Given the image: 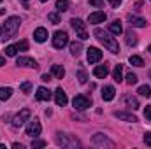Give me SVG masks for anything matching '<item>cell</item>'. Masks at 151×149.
I'll return each mask as SVG.
<instances>
[{
	"label": "cell",
	"mask_w": 151,
	"mask_h": 149,
	"mask_svg": "<svg viewBox=\"0 0 151 149\" xmlns=\"http://www.w3.org/2000/svg\"><path fill=\"white\" fill-rule=\"evenodd\" d=\"M70 25H72V28L77 32V35H79L81 40H86V39L90 37V35L86 34V28H84L86 25L83 23V19H79V18H72V19H70Z\"/></svg>",
	"instance_id": "obj_4"
},
{
	"label": "cell",
	"mask_w": 151,
	"mask_h": 149,
	"mask_svg": "<svg viewBox=\"0 0 151 149\" xmlns=\"http://www.w3.org/2000/svg\"><path fill=\"white\" fill-rule=\"evenodd\" d=\"M114 95H116V90H114L113 86H106V88L102 90V98H104L106 102H111L114 98Z\"/></svg>",
	"instance_id": "obj_16"
},
{
	"label": "cell",
	"mask_w": 151,
	"mask_h": 149,
	"mask_svg": "<svg viewBox=\"0 0 151 149\" xmlns=\"http://www.w3.org/2000/svg\"><path fill=\"white\" fill-rule=\"evenodd\" d=\"M106 18H107V14H106L104 11H97V12H91V14L88 16V21H90L91 25H99V23H104Z\"/></svg>",
	"instance_id": "obj_9"
},
{
	"label": "cell",
	"mask_w": 151,
	"mask_h": 149,
	"mask_svg": "<svg viewBox=\"0 0 151 149\" xmlns=\"http://www.w3.org/2000/svg\"><path fill=\"white\" fill-rule=\"evenodd\" d=\"M148 51H150V53H151V46H150V47H148Z\"/></svg>",
	"instance_id": "obj_44"
},
{
	"label": "cell",
	"mask_w": 151,
	"mask_h": 149,
	"mask_svg": "<svg viewBox=\"0 0 151 149\" xmlns=\"http://www.w3.org/2000/svg\"><path fill=\"white\" fill-rule=\"evenodd\" d=\"M19 23H21V19H19L18 16H11V18H7V19H5V23H4V27H2L4 37H5V39L14 37V35H16V32H18V28H19Z\"/></svg>",
	"instance_id": "obj_2"
},
{
	"label": "cell",
	"mask_w": 151,
	"mask_h": 149,
	"mask_svg": "<svg viewBox=\"0 0 151 149\" xmlns=\"http://www.w3.org/2000/svg\"><path fill=\"white\" fill-rule=\"evenodd\" d=\"M109 32L113 34V35H119L121 32H123V27H121V23L116 19V21H113V23H109Z\"/></svg>",
	"instance_id": "obj_20"
},
{
	"label": "cell",
	"mask_w": 151,
	"mask_h": 149,
	"mask_svg": "<svg viewBox=\"0 0 151 149\" xmlns=\"http://www.w3.org/2000/svg\"><path fill=\"white\" fill-rule=\"evenodd\" d=\"M114 117H118V119H123V121H128V123H135L137 121V117L134 116V114H130V112H114Z\"/></svg>",
	"instance_id": "obj_15"
},
{
	"label": "cell",
	"mask_w": 151,
	"mask_h": 149,
	"mask_svg": "<svg viewBox=\"0 0 151 149\" xmlns=\"http://www.w3.org/2000/svg\"><path fill=\"white\" fill-rule=\"evenodd\" d=\"M2 65H5V58H4V56L0 54V67H2Z\"/></svg>",
	"instance_id": "obj_42"
},
{
	"label": "cell",
	"mask_w": 151,
	"mask_h": 149,
	"mask_svg": "<svg viewBox=\"0 0 151 149\" xmlns=\"http://www.w3.org/2000/svg\"><path fill=\"white\" fill-rule=\"evenodd\" d=\"M107 74H109L107 65H99V67H95V69H93V75H95V77H99V79H104Z\"/></svg>",
	"instance_id": "obj_17"
},
{
	"label": "cell",
	"mask_w": 151,
	"mask_h": 149,
	"mask_svg": "<svg viewBox=\"0 0 151 149\" xmlns=\"http://www.w3.org/2000/svg\"><path fill=\"white\" fill-rule=\"evenodd\" d=\"M127 44H128V46H135V44H137V35H135L132 30L127 32Z\"/></svg>",
	"instance_id": "obj_24"
},
{
	"label": "cell",
	"mask_w": 151,
	"mask_h": 149,
	"mask_svg": "<svg viewBox=\"0 0 151 149\" xmlns=\"http://www.w3.org/2000/svg\"><path fill=\"white\" fill-rule=\"evenodd\" d=\"M11 95H12L11 88H0V100H9Z\"/></svg>",
	"instance_id": "obj_25"
},
{
	"label": "cell",
	"mask_w": 151,
	"mask_h": 149,
	"mask_svg": "<svg viewBox=\"0 0 151 149\" xmlns=\"http://www.w3.org/2000/svg\"><path fill=\"white\" fill-rule=\"evenodd\" d=\"M47 19H49L51 23H55V25H58V23H60V16H58V14H55V12H49V14H47Z\"/></svg>",
	"instance_id": "obj_30"
},
{
	"label": "cell",
	"mask_w": 151,
	"mask_h": 149,
	"mask_svg": "<svg viewBox=\"0 0 151 149\" xmlns=\"http://www.w3.org/2000/svg\"><path fill=\"white\" fill-rule=\"evenodd\" d=\"M67 44H69V35H67V32L58 30V32L53 35V46H55L56 49H63Z\"/></svg>",
	"instance_id": "obj_3"
},
{
	"label": "cell",
	"mask_w": 151,
	"mask_h": 149,
	"mask_svg": "<svg viewBox=\"0 0 151 149\" xmlns=\"http://www.w3.org/2000/svg\"><path fill=\"white\" fill-rule=\"evenodd\" d=\"M55 102H56V105H67V102H69V98H67V93L62 90V88H58L56 91H55Z\"/></svg>",
	"instance_id": "obj_11"
},
{
	"label": "cell",
	"mask_w": 151,
	"mask_h": 149,
	"mask_svg": "<svg viewBox=\"0 0 151 149\" xmlns=\"http://www.w3.org/2000/svg\"><path fill=\"white\" fill-rule=\"evenodd\" d=\"M40 79H42L44 82H47V81L51 79V75H49V74H44V75H42V77H40Z\"/></svg>",
	"instance_id": "obj_39"
},
{
	"label": "cell",
	"mask_w": 151,
	"mask_h": 149,
	"mask_svg": "<svg viewBox=\"0 0 151 149\" xmlns=\"http://www.w3.org/2000/svg\"><path fill=\"white\" fill-rule=\"evenodd\" d=\"M81 51H83V44L74 40V42L70 44V53H72L74 56H79V54H81Z\"/></svg>",
	"instance_id": "obj_23"
},
{
	"label": "cell",
	"mask_w": 151,
	"mask_h": 149,
	"mask_svg": "<svg viewBox=\"0 0 151 149\" xmlns=\"http://www.w3.org/2000/svg\"><path fill=\"white\" fill-rule=\"evenodd\" d=\"M93 35L99 39V40H100V42H102V44H104V46H106L109 51H111V53H114V54H116V53H119V44H118V40H116L114 37H111L109 34H106L104 30H100V28H95Z\"/></svg>",
	"instance_id": "obj_1"
},
{
	"label": "cell",
	"mask_w": 151,
	"mask_h": 149,
	"mask_svg": "<svg viewBox=\"0 0 151 149\" xmlns=\"http://www.w3.org/2000/svg\"><path fill=\"white\" fill-rule=\"evenodd\" d=\"M123 102H125V104H127V107H128V109H132V111L139 109V102H137V98H135V97L125 95V97H123Z\"/></svg>",
	"instance_id": "obj_14"
},
{
	"label": "cell",
	"mask_w": 151,
	"mask_h": 149,
	"mask_svg": "<svg viewBox=\"0 0 151 149\" xmlns=\"http://www.w3.org/2000/svg\"><path fill=\"white\" fill-rule=\"evenodd\" d=\"M21 2H25V5H27V2H28V0H21Z\"/></svg>",
	"instance_id": "obj_43"
},
{
	"label": "cell",
	"mask_w": 151,
	"mask_h": 149,
	"mask_svg": "<svg viewBox=\"0 0 151 149\" xmlns=\"http://www.w3.org/2000/svg\"><path fill=\"white\" fill-rule=\"evenodd\" d=\"M77 79H79V82H81V84H84V82H86V79H88V75H86L84 70H77Z\"/></svg>",
	"instance_id": "obj_32"
},
{
	"label": "cell",
	"mask_w": 151,
	"mask_h": 149,
	"mask_svg": "<svg viewBox=\"0 0 151 149\" xmlns=\"http://www.w3.org/2000/svg\"><path fill=\"white\" fill-rule=\"evenodd\" d=\"M128 62H130V65H135V67H142V65H144L142 58H141V56H135V54H134V56H130V58H128Z\"/></svg>",
	"instance_id": "obj_26"
},
{
	"label": "cell",
	"mask_w": 151,
	"mask_h": 149,
	"mask_svg": "<svg viewBox=\"0 0 151 149\" xmlns=\"http://www.w3.org/2000/svg\"><path fill=\"white\" fill-rule=\"evenodd\" d=\"M144 142L148 144L151 148V132H148V133H144Z\"/></svg>",
	"instance_id": "obj_38"
},
{
	"label": "cell",
	"mask_w": 151,
	"mask_h": 149,
	"mask_svg": "<svg viewBox=\"0 0 151 149\" xmlns=\"http://www.w3.org/2000/svg\"><path fill=\"white\" fill-rule=\"evenodd\" d=\"M86 51H88L86 56H88V62H90V63H97V62L102 60V51H100L99 47H90V49H86Z\"/></svg>",
	"instance_id": "obj_8"
},
{
	"label": "cell",
	"mask_w": 151,
	"mask_h": 149,
	"mask_svg": "<svg viewBox=\"0 0 151 149\" xmlns=\"http://www.w3.org/2000/svg\"><path fill=\"white\" fill-rule=\"evenodd\" d=\"M16 47H18V51H27L28 49V40H19L16 44Z\"/></svg>",
	"instance_id": "obj_31"
},
{
	"label": "cell",
	"mask_w": 151,
	"mask_h": 149,
	"mask_svg": "<svg viewBox=\"0 0 151 149\" xmlns=\"http://www.w3.org/2000/svg\"><path fill=\"white\" fill-rule=\"evenodd\" d=\"M16 53H18V47L16 46H7L5 47V54L7 56H16Z\"/></svg>",
	"instance_id": "obj_29"
},
{
	"label": "cell",
	"mask_w": 151,
	"mask_h": 149,
	"mask_svg": "<svg viewBox=\"0 0 151 149\" xmlns=\"http://www.w3.org/2000/svg\"><path fill=\"white\" fill-rule=\"evenodd\" d=\"M28 117H30V109H21V111L14 116V119H12V126H16V128L23 126L25 121H28Z\"/></svg>",
	"instance_id": "obj_6"
},
{
	"label": "cell",
	"mask_w": 151,
	"mask_h": 149,
	"mask_svg": "<svg viewBox=\"0 0 151 149\" xmlns=\"http://www.w3.org/2000/svg\"><path fill=\"white\" fill-rule=\"evenodd\" d=\"M93 144H97V146H107V148H113L114 146V142H111L109 139H106L102 133L93 135Z\"/></svg>",
	"instance_id": "obj_12"
},
{
	"label": "cell",
	"mask_w": 151,
	"mask_h": 149,
	"mask_svg": "<svg viewBox=\"0 0 151 149\" xmlns=\"http://www.w3.org/2000/svg\"><path fill=\"white\" fill-rule=\"evenodd\" d=\"M35 97H37V100H40V102H46V100H49V98H51V91H49L47 88L40 86V88H37Z\"/></svg>",
	"instance_id": "obj_13"
},
{
	"label": "cell",
	"mask_w": 151,
	"mask_h": 149,
	"mask_svg": "<svg viewBox=\"0 0 151 149\" xmlns=\"http://www.w3.org/2000/svg\"><path fill=\"white\" fill-rule=\"evenodd\" d=\"M74 107L76 109H79V111H84V109H88V107H91V98L90 97H86V95H77L74 97Z\"/></svg>",
	"instance_id": "obj_5"
},
{
	"label": "cell",
	"mask_w": 151,
	"mask_h": 149,
	"mask_svg": "<svg viewBox=\"0 0 151 149\" xmlns=\"http://www.w3.org/2000/svg\"><path fill=\"white\" fill-rule=\"evenodd\" d=\"M51 74L55 75L56 79H62L65 75V69L62 65H51Z\"/></svg>",
	"instance_id": "obj_21"
},
{
	"label": "cell",
	"mask_w": 151,
	"mask_h": 149,
	"mask_svg": "<svg viewBox=\"0 0 151 149\" xmlns=\"http://www.w3.org/2000/svg\"><path fill=\"white\" fill-rule=\"evenodd\" d=\"M144 117H146V121H151V105H146V109H144Z\"/></svg>",
	"instance_id": "obj_35"
},
{
	"label": "cell",
	"mask_w": 151,
	"mask_h": 149,
	"mask_svg": "<svg viewBox=\"0 0 151 149\" xmlns=\"http://www.w3.org/2000/svg\"><path fill=\"white\" fill-rule=\"evenodd\" d=\"M109 2H111V4H113V7H118V5H119V2H121V0H109Z\"/></svg>",
	"instance_id": "obj_40"
},
{
	"label": "cell",
	"mask_w": 151,
	"mask_h": 149,
	"mask_svg": "<svg viewBox=\"0 0 151 149\" xmlns=\"http://www.w3.org/2000/svg\"><path fill=\"white\" fill-rule=\"evenodd\" d=\"M46 142L44 140H32V148H44Z\"/></svg>",
	"instance_id": "obj_36"
},
{
	"label": "cell",
	"mask_w": 151,
	"mask_h": 149,
	"mask_svg": "<svg viewBox=\"0 0 151 149\" xmlns=\"http://www.w3.org/2000/svg\"><path fill=\"white\" fill-rule=\"evenodd\" d=\"M113 77L116 82H119V81H123V65H116L113 70Z\"/></svg>",
	"instance_id": "obj_22"
},
{
	"label": "cell",
	"mask_w": 151,
	"mask_h": 149,
	"mask_svg": "<svg viewBox=\"0 0 151 149\" xmlns=\"http://www.w3.org/2000/svg\"><path fill=\"white\" fill-rule=\"evenodd\" d=\"M127 82H128L130 86H132V84H137V75H135V74H132V72H130V74L127 75Z\"/></svg>",
	"instance_id": "obj_33"
},
{
	"label": "cell",
	"mask_w": 151,
	"mask_h": 149,
	"mask_svg": "<svg viewBox=\"0 0 151 149\" xmlns=\"http://www.w3.org/2000/svg\"><path fill=\"white\" fill-rule=\"evenodd\" d=\"M12 148H14V149H23V144H18V142H14V144H12Z\"/></svg>",
	"instance_id": "obj_41"
},
{
	"label": "cell",
	"mask_w": 151,
	"mask_h": 149,
	"mask_svg": "<svg viewBox=\"0 0 151 149\" xmlns=\"http://www.w3.org/2000/svg\"><path fill=\"white\" fill-rule=\"evenodd\" d=\"M16 65H19V67H30V69H35V67H37V62H35L34 58H28V56H19V58L16 60Z\"/></svg>",
	"instance_id": "obj_10"
},
{
	"label": "cell",
	"mask_w": 151,
	"mask_h": 149,
	"mask_svg": "<svg viewBox=\"0 0 151 149\" xmlns=\"http://www.w3.org/2000/svg\"><path fill=\"white\" fill-rule=\"evenodd\" d=\"M90 4L95 7H104V0H90Z\"/></svg>",
	"instance_id": "obj_37"
},
{
	"label": "cell",
	"mask_w": 151,
	"mask_h": 149,
	"mask_svg": "<svg viewBox=\"0 0 151 149\" xmlns=\"http://www.w3.org/2000/svg\"><path fill=\"white\" fill-rule=\"evenodd\" d=\"M34 39H35L37 42H44V40L47 39V30H46V28H42V27H39L37 30L34 32Z\"/></svg>",
	"instance_id": "obj_18"
},
{
	"label": "cell",
	"mask_w": 151,
	"mask_h": 149,
	"mask_svg": "<svg viewBox=\"0 0 151 149\" xmlns=\"http://www.w3.org/2000/svg\"><path fill=\"white\" fill-rule=\"evenodd\" d=\"M128 19H130V25L132 27H137V28H142V27H146V19H142V18H139V16H128Z\"/></svg>",
	"instance_id": "obj_19"
},
{
	"label": "cell",
	"mask_w": 151,
	"mask_h": 149,
	"mask_svg": "<svg viewBox=\"0 0 151 149\" xmlns=\"http://www.w3.org/2000/svg\"><path fill=\"white\" fill-rule=\"evenodd\" d=\"M40 130H42V126H40V123H39L37 119H34V121H30L27 125V135H30V137L40 135Z\"/></svg>",
	"instance_id": "obj_7"
},
{
	"label": "cell",
	"mask_w": 151,
	"mask_h": 149,
	"mask_svg": "<svg viewBox=\"0 0 151 149\" xmlns=\"http://www.w3.org/2000/svg\"><path fill=\"white\" fill-rule=\"evenodd\" d=\"M0 35H2V27H0Z\"/></svg>",
	"instance_id": "obj_45"
},
{
	"label": "cell",
	"mask_w": 151,
	"mask_h": 149,
	"mask_svg": "<svg viewBox=\"0 0 151 149\" xmlns=\"http://www.w3.org/2000/svg\"><path fill=\"white\" fill-rule=\"evenodd\" d=\"M69 9V0H56V11L63 12Z\"/></svg>",
	"instance_id": "obj_27"
},
{
	"label": "cell",
	"mask_w": 151,
	"mask_h": 149,
	"mask_svg": "<svg viewBox=\"0 0 151 149\" xmlns=\"http://www.w3.org/2000/svg\"><path fill=\"white\" fill-rule=\"evenodd\" d=\"M0 2H2V0H0Z\"/></svg>",
	"instance_id": "obj_47"
},
{
	"label": "cell",
	"mask_w": 151,
	"mask_h": 149,
	"mask_svg": "<svg viewBox=\"0 0 151 149\" xmlns=\"http://www.w3.org/2000/svg\"><path fill=\"white\" fill-rule=\"evenodd\" d=\"M137 93H139V95H142V97H151V88L148 86V84H144V86H139Z\"/></svg>",
	"instance_id": "obj_28"
},
{
	"label": "cell",
	"mask_w": 151,
	"mask_h": 149,
	"mask_svg": "<svg viewBox=\"0 0 151 149\" xmlns=\"http://www.w3.org/2000/svg\"><path fill=\"white\" fill-rule=\"evenodd\" d=\"M40 2H47V0H40Z\"/></svg>",
	"instance_id": "obj_46"
},
{
	"label": "cell",
	"mask_w": 151,
	"mask_h": 149,
	"mask_svg": "<svg viewBox=\"0 0 151 149\" xmlns=\"http://www.w3.org/2000/svg\"><path fill=\"white\" fill-rule=\"evenodd\" d=\"M19 88H21V91H23V93H30V90H32V82H28V81H27V82H23Z\"/></svg>",
	"instance_id": "obj_34"
}]
</instances>
